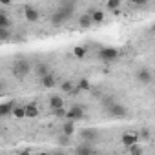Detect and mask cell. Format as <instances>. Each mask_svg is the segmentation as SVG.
<instances>
[{
    "mask_svg": "<svg viewBox=\"0 0 155 155\" xmlns=\"http://www.w3.org/2000/svg\"><path fill=\"white\" fill-rule=\"evenodd\" d=\"M120 4H122V0H106V8L113 15H119L120 13Z\"/></svg>",
    "mask_w": 155,
    "mask_h": 155,
    "instance_id": "9a60e30c",
    "label": "cell"
},
{
    "mask_svg": "<svg viewBox=\"0 0 155 155\" xmlns=\"http://www.w3.org/2000/svg\"><path fill=\"white\" fill-rule=\"evenodd\" d=\"M24 17H26V20H28L29 24H33V22H37V20L40 18V13H38L37 8H33V6H26V8H24Z\"/></svg>",
    "mask_w": 155,
    "mask_h": 155,
    "instance_id": "52a82bcc",
    "label": "cell"
},
{
    "mask_svg": "<svg viewBox=\"0 0 155 155\" xmlns=\"http://www.w3.org/2000/svg\"><path fill=\"white\" fill-rule=\"evenodd\" d=\"M75 131H77V126H75V120H66L64 124H62V133H66V135H69V137H73L75 135Z\"/></svg>",
    "mask_w": 155,
    "mask_h": 155,
    "instance_id": "5bb4252c",
    "label": "cell"
},
{
    "mask_svg": "<svg viewBox=\"0 0 155 155\" xmlns=\"http://www.w3.org/2000/svg\"><path fill=\"white\" fill-rule=\"evenodd\" d=\"M13 115H15V119H24L26 117V106H15Z\"/></svg>",
    "mask_w": 155,
    "mask_h": 155,
    "instance_id": "7402d4cb",
    "label": "cell"
},
{
    "mask_svg": "<svg viewBox=\"0 0 155 155\" xmlns=\"http://www.w3.org/2000/svg\"><path fill=\"white\" fill-rule=\"evenodd\" d=\"M60 90H62L64 93H73V91H81L79 88L75 90V86H73V82H71V81H64V82L60 84Z\"/></svg>",
    "mask_w": 155,
    "mask_h": 155,
    "instance_id": "ac0fdd59",
    "label": "cell"
},
{
    "mask_svg": "<svg viewBox=\"0 0 155 155\" xmlns=\"http://www.w3.org/2000/svg\"><path fill=\"white\" fill-rule=\"evenodd\" d=\"M0 38H2L4 42L11 38V31H9V28H0Z\"/></svg>",
    "mask_w": 155,
    "mask_h": 155,
    "instance_id": "cb8c5ba5",
    "label": "cell"
},
{
    "mask_svg": "<svg viewBox=\"0 0 155 155\" xmlns=\"http://www.w3.org/2000/svg\"><path fill=\"white\" fill-rule=\"evenodd\" d=\"M79 26L81 28H91L93 26V18H91V15L90 13H86V15H82V17H79Z\"/></svg>",
    "mask_w": 155,
    "mask_h": 155,
    "instance_id": "e0dca14e",
    "label": "cell"
},
{
    "mask_svg": "<svg viewBox=\"0 0 155 155\" xmlns=\"http://www.w3.org/2000/svg\"><path fill=\"white\" fill-rule=\"evenodd\" d=\"M37 73H38V77H44V75H48V73H49V68H48V64H38V66H37Z\"/></svg>",
    "mask_w": 155,
    "mask_h": 155,
    "instance_id": "d4e9b609",
    "label": "cell"
},
{
    "mask_svg": "<svg viewBox=\"0 0 155 155\" xmlns=\"http://www.w3.org/2000/svg\"><path fill=\"white\" fill-rule=\"evenodd\" d=\"M57 82H58V81H57V77H55L51 71H49L48 75L40 77V84H42L44 88H55V86H57Z\"/></svg>",
    "mask_w": 155,
    "mask_h": 155,
    "instance_id": "9c48e42d",
    "label": "cell"
},
{
    "mask_svg": "<svg viewBox=\"0 0 155 155\" xmlns=\"http://www.w3.org/2000/svg\"><path fill=\"white\" fill-rule=\"evenodd\" d=\"M11 2H13V0H0V4H2L4 8H6V6H9Z\"/></svg>",
    "mask_w": 155,
    "mask_h": 155,
    "instance_id": "f1b7e54d",
    "label": "cell"
},
{
    "mask_svg": "<svg viewBox=\"0 0 155 155\" xmlns=\"http://www.w3.org/2000/svg\"><path fill=\"white\" fill-rule=\"evenodd\" d=\"M71 139H73V137H69V135H66V133H62V135H58V139H57V142H58L60 146H69V144H71Z\"/></svg>",
    "mask_w": 155,
    "mask_h": 155,
    "instance_id": "603a6c76",
    "label": "cell"
},
{
    "mask_svg": "<svg viewBox=\"0 0 155 155\" xmlns=\"http://www.w3.org/2000/svg\"><path fill=\"white\" fill-rule=\"evenodd\" d=\"M97 55H99V58H101L102 62H115V60L119 58V49L106 46V48H101Z\"/></svg>",
    "mask_w": 155,
    "mask_h": 155,
    "instance_id": "7a4b0ae2",
    "label": "cell"
},
{
    "mask_svg": "<svg viewBox=\"0 0 155 155\" xmlns=\"http://www.w3.org/2000/svg\"><path fill=\"white\" fill-rule=\"evenodd\" d=\"M15 102L13 101H8V102H2L0 104V115L2 117H8V115H13V110H15Z\"/></svg>",
    "mask_w": 155,
    "mask_h": 155,
    "instance_id": "8fae6325",
    "label": "cell"
},
{
    "mask_svg": "<svg viewBox=\"0 0 155 155\" xmlns=\"http://www.w3.org/2000/svg\"><path fill=\"white\" fill-rule=\"evenodd\" d=\"M120 142H122L126 148H130V146H133V144H137V142H139V133L126 131V133H122V137H120Z\"/></svg>",
    "mask_w": 155,
    "mask_h": 155,
    "instance_id": "ba28073f",
    "label": "cell"
},
{
    "mask_svg": "<svg viewBox=\"0 0 155 155\" xmlns=\"http://www.w3.org/2000/svg\"><path fill=\"white\" fill-rule=\"evenodd\" d=\"M151 33H153V35H155V24H153V26H151Z\"/></svg>",
    "mask_w": 155,
    "mask_h": 155,
    "instance_id": "f546056e",
    "label": "cell"
},
{
    "mask_svg": "<svg viewBox=\"0 0 155 155\" xmlns=\"http://www.w3.org/2000/svg\"><path fill=\"white\" fill-rule=\"evenodd\" d=\"M90 15H91V18H93V24H97V26H99V24H104V20H106V13H104L102 9H95V8H93V9L90 11Z\"/></svg>",
    "mask_w": 155,
    "mask_h": 155,
    "instance_id": "7c38bea8",
    "label": "cell"
},
{
    "mask_svg": "<svg viewBox=\"0 0 155 155\" xmlns=\"http://www.w3.org/2000/svg\"><path fill=\"white\" fill-rule=\"evenodd\" d=\"M9 26H11V18L8 17L6 9H2L0 11V28H9Z\"/></svg>",
    "mask_w": 155,
    "mask_h": 155,
    "instance_id": "ffe728a7",
    "label": "cell"
},
{
    "mask_svg": "<svg viewBox=\"0 0 155 155\" xmlns=\"http://www.w3.org/2000/svg\"><path fill=\"white\" fill-rule=\"evenodd\" d=\"M108 113L110 117H115V119H124L128 115V108L122 106V104H117V102H111L108 104Z\"/></svg>",
    "mask_w": 155,
    "mask_h": 155,
    "instance_id": "277c9868",
    "label": "cell"
},
{
    "mask_svg": "<svg viewBox=\"0 0 155 155\" xmlns=\"http://www.w3.org/2000/svg\"><path fill=\"white\" fill-rule=\"evenodd\" d=\"M77 88H79L81 91H90L91 90V84H90L88 79H81L79 82H77Z\"/></svg>",
    "mask_w": 155,
    "mask_h": 155,
    "instance_id": "44dd1931",
    "label": "cell"
},
{
    "mask_svg": "<svg viewBox=\"0 0 155 155\" xmlns=\"http://www.w3.org/2000/svg\"><path fill=\"white\" fill-rule=\"evenodd\" d=\"M29 69H31V62L26 60V58L15 60L13 62V68H11V71H13V75L17 77V79H24V77L29 73Z\"/></svg>",
    "mask_w": 155,
    "mask_h": 155,
    "instance_id": "6da1fadb",
    "label": "cell"
},
{
    "mask_svg": "<svg viewBox=\"0 0 155 155\" xmlns=\"http://www.w3.org/2000/svg\"><path fill=\"white\" fill-rule=\"evenodd\" d=\"M130 4H133V6H146L150 0H128Z\"/></svg>",
    "mask_w": 155,
    "mask_h": 155,
    "instance_id": "83f0119b",
    "label": "cell"
},
{
    "mask_svg": "<svg viewBox=\"0 0 155 155\" xmlns=\"http://www.w3.org/2000/svg\"><path fill=\"white\" fill-rule=\"evenodd\" d=\"M66 119H69V120H81V119H84V108L81 106V104H73L69 110H68V115H66Z\"/></svg>",
    "mask_w": 155,
    "mask_h": 155,
    "instance_id": "5b68a950",
    "label": "cell"
},
{
    "mask_svg": "<svg viewBox=\"0 0 155 155\" xmlns=\"http://www.w3.org/2000/svg\"><path fill=\"white\" fill-rule=\"evenodd\" d=\"M62 106H64V99L62 97H58V95H51L49 97V108L51 110H58Z\"/></svg>",
    "mask_w": 155,
    "mask_h": 155,
    "instance_id": "2e32d148",
    "label": "cell"
},
{
    "mask_svg": "<svg viewBox=\"0 0 155 155\" xmlns=\"http://www.w3.org/2000/svg\"><path fill=\"white\" fill-rule=\"evenodd\" d=\"M38 113H40V110H38V106L35 102L26 104V117L28 119H35V117H38Z\"/></svg>",
    "mask_w": 155,
    "mask_h": 155,
    "instance_id": "4fadbf2b",
    "label": "cell"
},
{
    "mask_svg": "<svg viewBox=\"0 0 155 155\" xmlns=\"http://www.w3.org/2000/svg\"><path fill=\"white\" fill-rule=\"evenodd\" d=\"M128 151H130L131 155H139V153H142V148H140V146H139V142H137V144L130 146V148H128Z\"/></svg>",
    "mask_w": 155,
    "mask_h": 155,
    "instance_id": "484cf974",
    "label": "cell"
},
{
    "mask_svg": "<svg viewBox=\"0 0 155 155\" xmlns=\"http://www.w3.org/2000/svg\"><path fill=\"white\" fill-rule=\"evenodd\" d=\"M86 55H88V49L84 46H75L73 48V57L75 58H84Z\"/></svg>",
    "mask_w": 155,
    "mask_h": 155,
    "instance_id": "d6986e66",
    "label": "cell"
},
{
    "mask_svg": "<svg viewBox=\"0 0 155 155\" xmlns=\"http://www.w3.org/2000/svg\"><path fill=\"white\" fill-rule=\"evenodd\" d=\"M99 137H101V131L99 130H95V128H84V130H81V139L82 140H88V142H95V140H99Z\"/></svg>",
    "mask_w": 155,
    "mask_h": 155,
    "instance_id": "8992f818",
    "label": "cell"
},
{
    "mask_svg": "<svg viewBox=\"0 0 155 155\" xmlns=\"http://www.w3.org/2000/svg\"><path fill=\"white\" fill-rule=\"evenodd\" d=\"M53 113H55V117H60V119H64V117L68 115V110L62 106V108H58V110H53Z\"/></svg>",
    "mask_w": 155,
    "mask_h": 155,
    "instance_id": "4316f807",
    "label": "cell"
},
{
    "mask_svg": "<svg viewBox=\"0 0 155 155\" xmlns=\"http://www.w3.org/2000/svg\"><path fill=\"white\" fill-rule=\"evenodd\" d=\"M137 82L140 86H150L153 82V73H151L150 68H140L137 71Z\"/></svg>",
    "mask_w": 155,
    "mask_h": 155,
    "instance_id": "3957f363",
    "label": "cell"
},
{
    "mask_svg": "<svg viewBox=\"0 0 155 155\" xmlns=\"http://www.w3.org/2000/svg\"><path fill=\"white\" fill-rule=\"evenodd\" d=\"M73 151L75 153H95L97 150L91 146V142H88V140H82V144H79V146H77V148H73Z\"/></svg>",
    "mask_w": 155,
    "mask_h": 155,
    "instance_id": "30bf717a",
    "label": "cell"
}]
</instances>
